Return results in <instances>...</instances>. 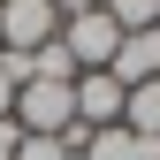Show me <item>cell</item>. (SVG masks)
<instances>
[{
    "label": "cell",
    "instance_id": "cell-1",
    "mask_svg": "<svg viewBox=\"0 0 160 160\" xmlns=\"http://www.w3.org/2000/svg\"><path fill=\"white\" fill-rule=\"evenodd\" d=\"M61 53L76 61V76H84V69H107L114 53H122V31H114V15H107V8L69 15V23H61Z\"/></svg>",
    "mask_w": 160,
    "mask_h": 160
},
{
    "label": "cell",
    "instance_id": "cell-2",
    "mask_svg": "<svg viewBox=\"0 0 160 160\" xmlns=\"http://www.w3.org/2000/svg\"><path fill=\"white\" fill-rule=\"evenodd\" d=\"M46 38H61V8L53 0H0V46L38 53Z\"/></svg>",
    "mask_w": 160,
    "mask_h": 160
},
{
    "label": "cell",
    "instance_id": "cell-3",
    "mask_svg": "<svg viewBox=\"0 0 160 160\" xmlns=\"http://www.w3.org/2000/svg\"><path fill=\"white\" fill-rule=\"evenodd\" d=\"M76 122H84V130H114V122H122V84H114L107 69H84V76H76Z\"/></svg>",
    "mask_w": 160,
    "mask_h": 160
},
{
    "label": "cell",
    "instance_id": "cell-4",
    "mask_svg": "<svg viewBox=\"0 0 160 160\" xmlns=\"http://www.w3.org/2000/svg\"><path fill=\"white\" fill-rule=\"evenodd\" d=\"M107 76H114V84H160V23L152 31H130L122 38V53H114V61H107Z\"/></svg>",
    "mask_w": 160,
    "mask_h": 160
},
{
    "label": "cell",
    "instance_id": "cell-5",
    "mask_svg": "<svg viewBox=\"0 0 160 160\" xmlns=\"http://www.w3.org/2000/svg\"><path fill=\"white\" fill-rule=\"evenodd\" d=\"M122 130L130 137H160V84H130L122 92Z\"/></svg>",
    "mask_w": 160,
    "mask_h": 160
},
{
    "label": "cell",
    "instance_id": "cell-6",
    "mask_svg": "<svg viewBox=\"0 0 160 160\" xmlns=\"http://www.w3.org/2000/svg\"><path fill=\"white\" fill-rule=\"evenodd\" d=\"M99 8L114 15V31H122V38H130V31H152V23H160V0H99Z\"/></svg>",
    "mask_w": 160,
    "mask_h": 160
},
{
    "label": "cell",
    "instance_id": "cell-7",
    "mask_svg": "<svg viewBox=\"0 0 160 160\" xmlns=\"http://www.w3.org/2000/svg\"><path fill=\"white\" fill-rule=\"evenodd\" d=\"M15 160H76L61 137H23V145H15Z\"/></svg>",
    "mask_w": 160,
    "mask_h": 160
},
{
    "label": "cell",
    "instance_id": "cell-8",
    "mask_svg": "<svg viewBox=\"0 0 160 160\" xmlns=\"http://www.w3.org/2000/svg\"><path fill=\"white\" fill-rule=\"evenodd\" d=\"M15 145H23V130H15V114H0V160H15Z\"/></svg>",
    "mask_w": 160,
    "mask_h": 160
},
{
    "label": "cell",
    "instance_id": "cell-9",
    "mask_svg": "<svg viewBox=\"0 0 160 160\" xmlns=\"http://www.w3.org/2000/svg\"><path fill=\"white\" fill-rule=\"evenodd\" d=\"M15 92H23V84H15V76H8V61H0V114L15 107Z\"/></svg>",
    "mask_w": 160,
    "mask_h": 160
},
{
    "label": "cell",
    "instance_id": "cell-10",
    "mask_svg": "<svg viewBox=\"0 0 160 160\" xmlns=\"http://www.w3.org/2000/svg\"><path fill=\"white\" fill-rule=\"evenodd\" d=\"M53 8H61V23H69V15H92L99 0H53Z\"/></svg>",
    "mask_w": 160,
    "mask_h": 160
}]
</instances>
